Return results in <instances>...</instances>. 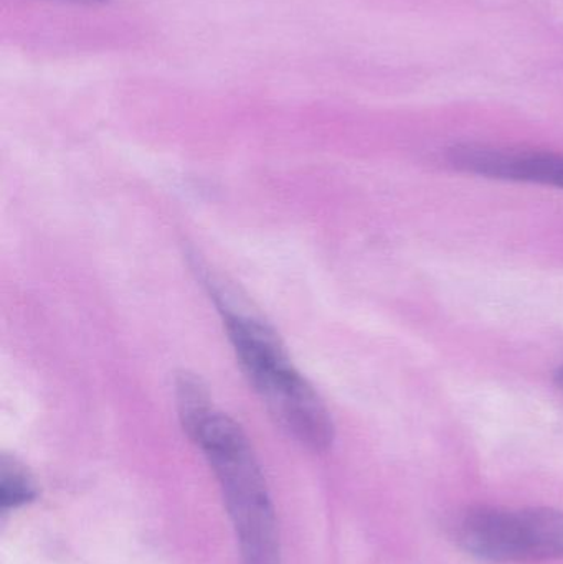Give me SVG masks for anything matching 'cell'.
Instances as JSON below:
<instances>
[{
  "label": "cell",
  "instance_id": "cell-1",
  "mask_svg": "<svg viewBox=\"0 0 563 564\" xmlns=\"http://www.w3.org/2000/svg\"><path fill=\"white\" fill-rule=\"evenodd\" d=\"M238 364L281 427L307 449L323 453L334 441V423L313 384L296 370L273 328L230 297L214 292Z\"/></svg>",
  "mask_w": 563,
  "mask_h": 564
},
{
  "label": "cell",
  "instance_id": "cell-2",
  "mask_svg": "<svg viewBox=\"0 0 563 564\" xmlns=\"http://www.w3.org/2000/svg\"><path fill=\"white\" fill-rule=\"evenodd\" d=\"M188 437L204 451L220 484L240 543L241 564H280L273 503L263 470L240 424L214 410Z\"/></svg>",
  "mask_w": 563,
  "mask_h": 564
},
{
  "label": "cell",
  "instance_id": "cell-3",
  "mask_svg": "<svg viewBox=\"0 0 563 564\" xmlns=\"http://www.w3.org/2000/svg\"><path fill=\"white\" fill-rule=\"evenodd\" d=\"M455 539L465 552L486 562L563 560V512L476 507L456 523Z\"/></svg>",
  "mask_w": 563,
  "mask_h": 564
},
{
  "label": "cell",
  "instance_id": "cell-4",
  "mask_svg": "<svg viewBox=\"0 0 563 564\" xmlns=\"http://www.w3.org/2000/svg\"><path fill=\"white\" fill-rule=\"evenodd\" d=\"M448 161L453 167L466 174L563 188L561 154L508 151L485 145H456L450 149Z\"/></svg>",
  "mask_w": 563,
  "mask_h": 564
},
{
  "label": "cell",
  "instance_id": "cell-5",
  "mask_svg": "<svg viewBox=\"0 0 563 564\" xmlns=\"http://www.w3.org/2000/svg\"><path fill=\"white\" fill-rule=\"evenodd\" d=\"M175 397H177L178 417L187 434L214 411L207 388L194 375L184 373L178 377Z\"/></svg>",
  "mask_w": 563,
  "mask_h": 564
},
{
  "label": "cell",
  "instance_id": "cell-6",
  "mask_svg": "<svg viewBox=\"0 0 563 564\" xmlns=\"http://www.w3.org/2000/svg\"><path fill=\"white\" fill-rule=\"evenodd\" d=\"M35 486L29 474L15 460L3 459L0 467V503L3 512L25 506L35 499Z\"/></svg>",
  "mask_w": 563,
  "mask_h": 564
},
{
  "label": "cell",
  "instance_id": "cell-7",
  "mask_svg": "<svg viewBox=\"0 0 563 564\" xmlns=\"http://www.w3.org/2000/svg\"><path fill=\"white\" fill-rule=\"evenodd\" d=\"M555 384H557L561 390H563V365L562 367L557 368V371H555L554 375Z\"/></svg>",
  "mask_w": 563,
  "mask_h": 564
},
{
  "label": "cell",
  "instance_id": "cell-8",
  "mask_svg": "<svg viewBox=\"0 0 563 564\" xmlns=\"http://www.w3.org/2000/svg\"><path fill=\"white\" fill-rule=\"evenodd\" d=\"M63 2L86 3V6H95V3H105L108 2V0H63Z\"/></svg>",
  "mask_w": 563,
  "mask_h": 564
}]
</instances>
